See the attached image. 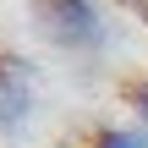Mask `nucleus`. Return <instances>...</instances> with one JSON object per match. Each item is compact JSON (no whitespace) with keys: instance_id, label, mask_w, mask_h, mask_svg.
<instances>
[{"instance_id":"nucleus-1","label":"nucleus","mask_w":148,"mask_h":148,"mask_svg":"<svg viewBox=\"0 0 148 148\" xmlns=\"http://www.w3.org/2000/svg\"><path fill=\"white\" fill-rule=\"evenodd\" d=\"M38 16L60 44H93L99 38V11L88 0H38Z\"/></svg>"},{"instance_id":"nucleus-2","label":"nucleus","mask_w":148,"mask_h":148,"mask_svg":"<svg viewBox=\"0 0 148 148\" xmlns=\"http://www.w3.org/2000/svg\"><path fill=\"white\" fill-rule=\"evenodd\" d=\"M99 148H148V137H143V132H110Z\"/></svg>"},{"instance_id":"nucleus-3","label":"nucleus","mask_w":148,"mask_h":148,"mask_svg":"<svg viewBox=\"0 0 148 148\" xmlns=\"http://www.w3.org/2000/svg\"><path fill=\"white\" fill-rule=\"evenodd\" d=\"M137 110H143V121H148V88H137Z\"/></svg>"}]
</instances>
